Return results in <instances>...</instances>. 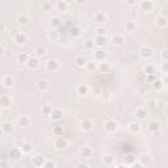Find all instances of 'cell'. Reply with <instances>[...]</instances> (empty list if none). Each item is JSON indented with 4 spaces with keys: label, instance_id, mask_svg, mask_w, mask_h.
Instances as JSON below:
<instances>
[{
    "label": "cell",
    "instance_id": "6da1fadb",
    "mask_svg": "<svg viewBox=\"0 0 168 168\" xmlns=\"http://www.w3.org/2000/svg\"><path fill=\"white\" fill-rule=\"evenodd\" d=\"M45 66H46V70H47V71H51V72H55V71H58V70L60 69V63H59L57 59H53V58L46 60Z\"/></svg>",
    "mask_w": 168,
    "mask_h": 168
},
{
    "label": "cell",
    "instance_id": "7a4b0ae2",
    "mask_svg": "<svg viewBox=\"0 0 168 168\" xmlns=\"http://www.w3.org/2000/svg\"><path fill=\"white\" fill-rule=\"evenodd\" d=\"M46 162H47V159L44 155H41V154H37V155H34L32 158V163H33L34 167H44Z\"/></svg>",
    "mask_w": 168,
    "mask_h": 168
},
{
    "label": "cell",
    "instance_id": "3957f363",
    "mask_svg": "<svg viewBox=\"0 0 168 168\" xmlns=\"http://www.w3.org/2000/svg\"><path fill=\"white\" fill-rule=\"evenodd\" d=\"M139 54L143 59H150L152 58L154 55V50L150 47V46H142L141 49H139Z\"/></svg>",
    "mask_w": 168,
    "mask_h": 168
},
{
    "label": "cell",
    "instance_id": "277c9868",
    "mask_svg": "<svg viewBox=\"0 0 168 168\" xmlns=\"http://www.w3.org/2000/svg\"><path fill=\"white\" fill-rule=\"evenodd\" d=\"M147 126H148V130L151 131L152 134H158L160 131V129H162V125H160V122H158V121H155V120L150 121V122L147 124Z\"/></svg>",
    "mask_w": 168,
    "mask_h": 168
},
{
    "label": "cell",
    "instance_id": "5b68a950",
    "mask_svg": "<svg viewBox=\"0 0 168 168\" xmlns=\"http://www.w3.org/2000/svg\"><path fill=\"white\" fill-rule=\"evenodd\" d=\"M139 7H141L142 11H145V12H151L154 9V7H155V3L151 2V0H143V2L139 3Z\"/></svg>",
    "mask_w": 168,
    "mask_h": 168
},
{
    "label": "cell",
    "instance_id": "8992f818",
    "mask_svg": "<svg viewBox=\"0 0 168 168\" xmlns=\"http://www.w3.org/2000/svg\"><path fill=\"white\" fill-rule=\"evenodd\" d=\"M117 129H118V124H117V121L108 120L105 122V130L108 131V133H114V131H117Z\"/></svg>",
    "mask_w": 168,
    "mask_h": 168
},
{
    "label": "cell",
    "instance_id": "52a82bcc",
    "mask_svg": "<svg viewBox=\"0 0 168 168\" xmlns=\"http://www.w3.org/2000/svg\"><path fill=\"white\" fill-rule=\"evenodd\" d=\"M2 84L4 85L5 88H12V87H15V79H13L11 75H5L2 79Z\"/></svg>",
    "mask_w": 168,
    "mask_h": 168
},
{
    "label": "cell",
    "instance_id": "ba28073f",
    "mask_svg": "<svg viewBox=\"0 0 168 168\" xmlns=\"http://www.w3.org/2000/svg\"><path fill=\"white\" fill-rule=\"evenodd\" d=\"M21 154H23V151H21L19 147H12L9 150L8 155H9V158L12 160H19L21 158Z\"/></svg>",
    "mask_w": 168,
    "mask_h": 168
},
{
    "label": "cell",
    "instance_id": "9c48e42d",
    "mask_svg": "<svg viewBox=\"0 0 168 168\" xmlns=\"http://www.w3.org/2000/svg\"><path fill=\"white\" fill-rule=\"evenodd\" d=\"M54 146H55V148H58V150H64L69 146V142H67V139L60 137V138H57L54 141Z\"/></svg>",
    "mask_w": 168,
    "mask_h": 168
},
{
    "label": "cell",
    "instance_id": "30bf717a",
    "mask_svg": "<svg viewBox=\"0 0 168 168\" xmlns=\"http://www.w3.org/2000/svg\"><path fill=\"white\" fill-rule=\"evenodd\" d=\"M0 105H2L3 109L9 108V106L12 105V99H11V96H8V95H3L2 97H0Z\"/></svg>",
    "mask_w": 168,
    "mask_h": 168
},
{
    "label": "cell",
    "instance_id": "8fae6325",
    "mask_svg": "<svg viewBox=\"0 0 168 168\" xmlns=\"http://www.w3.org/2000/svg\"><path fill=\"white\" fill-rule=\"evenodd\" d=\"M80 129L83 131H91L92 129H93V122H92L91 120H88V118H84L80 122Z\"/></svg>",
    "mask_w": 168,
    "mask_h": 168
},
{
    "label": "cell",
    "instance_id": "7c38bea8",
    "mask_svg": "<svg viewBox=\"0 0 168 168\" xmlns=\"http://www.w3.org/2000/svg\"><path fill=\"white\" fill-rule=\"evenodd\" d=\"M105 58H106V53H105V50H102V49H97L95 51V60L96 62H105Z\"/></svg>",
    "mask_w": 168,
    "mask_h": 168
},
{
    "label": "cell",
    "instance_id": "4fadbf2b",
    "mask_svg": "<svg viewBox=\"0 0 168 168\" xmlns=\"http://www.w3.org/2000/svg\"><path fill=\"white\" fill-rule=\"evenodd\" d=\"M155 24L158 28H167L168 26V17L166 16H158L155 19Z\"/></svg>",
    "mask_w": 168,
    "mask_h": 168
},
{
    "label": "cell",
    "instance_id": "5bb4252c",
    "mask_svg": "<svg viewBox=\"0 0 168 168\" xmlns=\"http://www.w3.org/2000/svg\"><path fill=\"white\" fill-rule=\"evenodd\" d=\"M129 131H130L131 134H138L139 131H141V124L137 122V121H133V122H130L129 124Z\"/></svg>",
    "mask_w": 168,
    "mask_h": 168
},
{
    "label": "cell",
    "instance_id": "9a60e30c",
    "mask_svg": "<svg viewBox=\"0 0 168 168\" xmlns=\"http://www.w3.org/2000/svg\"><path fill=\"white\" fill-rule=\"evenodd\" d=\"M15 42L19 46H24L25 44L28 42V37H26V34H24V33H19L17 35H15Z\"/></svg>",
    "mask_w": 168,
    "mask_h": 168
},
{
    "label": "cell",
    "instance_id": "2e32d148",
    "mask_svg": "<svg viewBox=\"0 0 168 168\" xmlns=\"http://www.w3.org/2000/svg\"><path fill=\"white\" fill-rule=\"evenodd\" d=\"M26 66L29 67L30 70H37L38 67H40V60H38L37 57H30L29 62L26 63Z\"/></svg>",
    "mask_w": 168,
    "mask_h": 168
},
{
    "label": "cell",
    "instance_id": "e0dca14e",
    "mask_svg": "<svg viewBox=\"0 0 168 168\" xmlns=\"http://www.w3.org/2000/svg\"><path fill=\"white\" fill-rule=\"evenodd\" d=\"M87 63H88V60L84 58L83 55H78L76 58H75V64H76L79 69H83V67L87 66Z\"/></svg>",
    "mask_w": 168,
    "mask_h": 168
},
{
    "label": "cell",
    "instance_id": "ac0fdd59",
    "mask_svg": "<svg viewBox=\"0 0 168 168\" xmlns=\"http://www.w3.org/2000/svg\"><path fill=\"white\" fill-rule=\"evenodd\" d=\"M13 129H15V126H13L12 122H3L2 125V131L4 134H11L13 131Z\"/></svg>",
    "mask_w": 168,
    "mask_h": 168
},
{
    "label": "cell",
    "instance_id": "d6986e66",
    "mask_svg": "<svg viewBox=\"0 0 168 168\" xmlns=\"http://www.w3.org/2000/svg\"><path fill=\"white\" fill-rule=\"evenodd\" d=\"M93 20H95V23H97V24H104L106 21V15L102 12H96L93 16Z\"/></svg>",
    "mask_w": 168,
    "mask_h": 168
},
{
    "label": "cell",
    "instance_id": "ffe728a7",
    "mask_svg": "<svg viewBox=\"0 0 168 168\" xmlns=\"http://www.w3.org/2000/svg\"><path fill=\"white\" fill-rule=\"evenodd\" d=\"M16 21L19 25H28L29 24V17H28V15H25V13H20L16 17Z\"/></svg>",
    "mask_w": 168,
    "mask_h": 168
},
{
    "label": "cell",
    "instance_id": "44dd1931",
    "mask_svg": "<svg viewBox=\"0 0 168 168\" xmlns=\"http://www.w3.org/2000/svg\"><path fill=\"white\" fill-rule=\"evenodd\" d=\"M17 122H19V125L21 127H28V126H30V118L29 117H26V116H21L19 117V120H17Z\"/></svg>",
    "mask_w": 168,
    "mask_h": 168
},
{
    "label": "cell",
    "instance_id": "7402d4cb",
    "mask_svg": "<svg viewBox=\"0 0 168 168\" xmlns=\"http://www.w3.org/2000/svg\"><path fill=\"white\" fill-rule=\"evenodd\" d=\"M151 160H152V158L150 154H142V155L139 156V163H141L142 166H147V164L151 163Z\"/></svg>",
    "mask_w": 168,
    "mask_h": 168
},
{
    "label": "cell",
    "instance_id": "603a6c76",
    "mask_svg": "<svg viewBox=\"0 0 168 168\" xmlns=\"http://www.w3.org/2000/svg\"><path fill=\"white\" fill-rule=\"evenodd\" d=\"M124 42H125V38L121 34H114L112 37V44L114 46H121V45H124Z\"/></svg>",
    "mask_w": 168,
    "mask_h": 168
},
{
    "label": "cell",
    "instance_id": "cb8c5ba5",
    "mask_svg": "<svg viewBox=\"0 0 168 168\" xmlns=\"http://www.w3.org/2000/svg\"><path fill=\"white\" fill-rule=\"evenodd\" d=\"M93 42H95V46H97V47L101 49V47H104V46L106 45V37H100V35H96Z\"/></svg>",
    "mask_w": 168,
    "mask_h": 168
},
{
    "label": "cell",
    "instance_id": "d4e9b609",
    "mask_svg": "<svg viewBox=\"0 0 168 168\" xmlns=\"http://www.w3.org/2000/svg\"><path fill=\"white\" fill-rule=\"evenodd\" d=\"M49 83L46 80H44V79H40L37 81V88H38V91H41V92H46L49 89Z\"/></svg>",
    "mask_w": 168,
    "mask_h": 168
},
{
    "label": "cell",
    "instance_id": "484cf974",
    "mask_svg": "<svg viewBox=\"0 0 168 168\" xmlns=\"http://www.w3.org/2000/svg\"><path fill=\"white\" fill-rule=\"evenodd\" d=\"M124 28H125V30L129 32V33H133V32L137 29V24L134 23V21H126V23L124 24Z\"/></svg>",
    "mask_w": 168,
    "mask_h": 168
},
{
    "label": "cell",
    "instance_id": "4316f807",
    "mask_svg": "<svg viewBox=\"0 0 168 168\" xmlns=\"http://www.w3.org/2000/svg\"><path fill=\"white\" fill-rule=\"evenodd\" d=\"M51 117L53 120H55V121H59V120H62L63 118V112H62V109H59V108H54V110H53V113H51Z\"/></svg>",
    "mask_w": 168,
    "mask_h": 168
},
{
    "label": "cell",
    "instance_id": "83f0119b",
    "mask_svg": "<svg viewBox=\"0 0 168 168\" xmlns=\"http://www.w3.org/2000/svg\"><path fill=\"white\" fill-rule=\"evenodd\" d=\"M88 91H89V88L87 84H79L76 87V92H78V95H80V96L88 95Z\"/></svg>",
    "mask_w": 168,
    "mask_h": 168
},
{
    "label": "cell",
    "instance_id": "f1b7e54d",
    "mask_svg": "<svg viewBox=\"0 0 168 168\" xmlns=\"http://www.w3.org/2000/svg\"><path fill=\"white\" fill-rule=\"evenodd\" d=\"M55 8H57V11L64 12V11H67V8H69V3L63 2V0H59V2L55 3Z\"/></svg>",
    "mask_w": 168,
    "mask_h": 168
},
{
    "label": "cell",
    "instance_id": "f546056e",
    "mask_svg": "<svg viewBox=\"0 0 168 168\" xmlns=\"http://www.w3.org/2000/svg\"><path fill=\"white\" fill-rule=\"evenodd\" d=\"M135 117H137L138 120H145L146 117H147V110L145 108H138L135 110Z\"/></svg>",
    "mask_w": 168,
    "mask_h": 168
},
{
    "label": "cell",
    "instance_id": "4dcf8cb0",
    "mask_svg": "<svg viewBox=\"0 0 168 168\" xmlns=\"http://www.w3.org/2000/svg\"><path fill=\"white\" fill-rule=\"evenodd\" d=\"M20 150L23 151V154H30L34 150V147H33V145L32 143H29V142H25V143L20 147Z\"/></svg>",
    "mask_w": 168,
    "mask_h": 168
},
{
    "label": "cell",
    "instance_id": "1f68e13d",
    "mask_svg": "<svg viewBox=\"0 0 168 168\" xmlns=\"http://www.w3.org/2000/svg\"><path fill=\"white\" fill-rule=\"evenodd\" d=\"M34 54L37 58H42V57L46 55V47L44 46H37V47L34 49Z\"/></svg>",
    "mask_w": 168,
    "mask_h": 168
},
{
    "label": "cell",
    "instance_id": "d6a6232c",
    "mask_svg": "<svg viewBox=\"0 0 168 168\" xmlns=\"http://www.w3.org/2000/svg\"><path fill=\"white\" fill-rule=\"evenodd\" d=\"M29 59H30V55L28 54V53H21V54L17 57L19 63H25V64H26L28 62H29Z\"/></svg>",
    "mask_w": 168,
    "mask_h": 168
},
{
    "label": "cell",
    "instance_id": "836d02e7",
    "mask_svg": "<svg viewBox=\"0 0 168 168\" xmlns=\"http://www.w3.org/2000/svg\"><path fill=\"white\" fill-rule=\"evenodd\" d=\"M92 154H93V151H92L91 147H83L80 150V155L83 156V158H91Z\"/></svg>",
    "mask_w": 168,
    "mask_h": 168
},
{
    "label": "cell",
    "instance_id": "e575fe53",
    "mask_svg": "<svg viewBox=\"0 0 168 168\" xmlns=\"http://www.w3.org/2000/svg\"><path fill=\"white\" fill-rule=\"evenodd\" d=\"M110 69H112V67H110V64L106 63V62H101L99 64V70L101 71V72H104V74H108L110 71Z\"/></svg>",
    "mask_w": 168,
    "mask_h": 168
},
{
    "label": "cell",
    "instance_id": "d590c367",
    "mask_svg": "<svg viewBox=\"0 0 168 168\" xmlns=\"http://www.w3.org/2000/svg\"><path fill=\"white\" fill-rule=\"evenodd\" d=\"M53 7H54V5H53L51 2H42V4H41V8H42V11H45V12L51 11Z\"/></svg>",
    "mask_w": 168,
    "mask_h": 168
},
{
    "label": "cell",
    "instance_id": "8d00e7d4",
    "mask_svg": "<svg viewBox=\"0 0 168 168\" xmlns=\"http://www.w3.org/2000/svg\"><path fill=\"white\" fill-rule=\"evenodd\" d=\"M53 110H54V108H53L51 105H45L44 109H42V113H44L45 117H50L53 113Z\"/></svg>",
    "mask_w": 168,
    "mask_h": 168
},
{
    "label": "cell",
    "instance_id": "74e56055",
    "mask_svg": "<svg viewBox=\"0 0 168 168\" xmlns=\"http://www.w3.org/2000/svg\"><path fill=\"white\" fill-rule=\"evenodd\" d=\"M53 134H54L55 137L60 138L63 135V126H54L53 127Z\"/></svg>",
    "mask_w": 168,
    "mask_h": 168
},
{
    "label": "cell",
    "instance_id": "f35d334b",
    "mask_svg": "<svg viewBox=\"0 0 168 168\" xmlns=\"http://www.w3.org/2000/svg\"><path fill=\"white\" fill-rule=\"evenodd\" d=\"M102 162H104L106 166H112V164L114 163V158L113 155H109V154H106V155H104V158H102Z\"/></svg>",
    "mask_w": 168,
    "mask_h": 168
},
{
    "label": "cell",
    "instance_id": "ab89813d",
    "mask_svg": "<svg viewBox=\"0 0 168 168\" xmlns=\"http://www.w3.org/2000/svg\"><path fill=\"white\" fill-rule=\"evenodd\" d=\"M50 25H51L53 28H59L60 25H62V20L58 19V17H53V19L50 20Z\"/></svg>",
    "mask_w": 168,
    "mask_h": 168
},
{
    "label": "cell",
    "instance_id": "60d3db41",
    "mask_svg": "<svg viewBox=\"0 0 168 168\" xmlns=\"http://www.w3.org/2000/svg\"><path fill=\"white\" fill-rule=\"evenodd\" d=\"M152 87H154V89H156V91H162V89L164 88V83H163V80L156 79V80H155V83L152 84Z\"/></svg>",
    "mask_w": 168,
    "mask_h": 168
},
{
    "label": "cell",
    "instance_id": "b9f144b4",
    "mask_svg": "<svg viewBox=\"0 0 168 168\" xmlns=\"http://www.w3.org/2000/svg\"><path fill=\"white\" fill-rule=\"evenodd\" d=\"M95 33L96 35H100V37H106V29L102 26H99L95 29Z\"/></svg>",
    "mask_w": 168,
    "mask_h": 168
},
{
    "label": "cell",
    "instance_id": "7bdbcfd3",
    "mask_svg": "<svg viewBox=\"0 0 168 168\" xmlns=\"http://www.w3.org/2000/svg\"><path fill=\"white\" fill-rule=\"evenodd\" d=\"M85 69H87L88 71H95L96 69H99V66H97V63H96V60H92V62H88L87 63Z\"/></svg>",
    "mask_w": 168,
    "mask_h": 168
},
{
    "label": "cell",
    "instance_id": "ee69618b",
    "mask_svg": "<svg viewBox=\"0 0 168 168\" xmlns=\"http://www.w3.org/2000/svg\"><path fill=\"white\" fill-rule=\"evenodd\" d=\"M127 17H129V20H130V21H134V20L138 17L137 11H134V9H129V11H127Z\"/></svg>",
    "mask_w": 168,
    "mask_h": 168
},
{
    "label": "cell",
    "instance_id": "f6af8a7d",
    "mask_svg": "<svg viewBox=\"0 0 168 168\" xmlns=\"http://www.w3.org/2000/svg\"><path fill=\"white\" fill-rule=\"evenodd\" d=\"M145 72L147 75H154L155 74V67H154L152 64H147V66L145 67Z\"/></svg>",
    "mask_w": 168,
    "mask_h": 168
},
{
    "label": "cell",
    "instance_id": "bcb514c9",
    "mask_svg": "<svg viewBox=\"0 0 168 168\" xmlns=\"http://www.w3.org/2000/svg\"><path fill=\"white\" fill-rule=\"evenodd\" d=\"M71 34L74 35V37H79V35L81 34V30L79 26H74L72 29H71Z\"/></svg>",
    "mask_w": 168,
    "mask_h": 168
},
{
    "label": "cell",
    "instance_id": "7dc6e473",
    "mask_svg": "<svg viewBox=\"0 0 168 168\" xmlns=\"http://www.w3.org/2000/svg\"><path fill=\"white\" fill-rule=\"evenodd\" d=\"M160 57H162L163 62H168V49L162 50V53H160Z\"/></svg>",
    "mask_w": 168,
    "mask_h": 168
},
{
    "label": "cell",
    "instance_id": "c3c4849f",
    "mask_svg": "<svg viewBox=\"0 0 168 168\" xmlns=\"http://www.w3.org/2000/svg\"><path fill=\"white\" fill-rule=\"evenodd\" d=\"M160 71H162L163 74L168 75V62H164V63H162V66H160Z\"/></svg>",
    "mask_w": 168,
    "mask_h": 168
},
{
    "label": "cell",
    "instance_id": "681fc988",
    "mask_svg": "<svg viewBox=\"0 0 168 168\" xmlns=\"http://www.w3.org/2000/svg\"><path fill=\"white\" fill-rule=\"evenodd\" d=\"M84 46H85L87 49L95 47V42H93V40H87V41H85V44H84Z\"/></svg>",
    "mask_w": 168,
    "mask_h": 168
},
{
    "label": "cell",
    "instance_id": "f907efd6",
    "mask_svg": "<svg viewBox=\"0 0 168 168\" xmlns=\"http://www.w3.org/2000/svg\"><path fill=\"white\" fill-rule=\"evenodd\" d=\"M42 168H55V164L53 163V160H47V162L45 163V166Z\"/></svg>",
    "mask_w": 168,
    "mask_h": 168
},
{
    "label": "cell",
    "instance_id": "816d5d0a",
    "mask_svg": "<svg viewBox=\"0 0 168 168\" xmlns=\"http://www.w3.org/2000/svg\"><path fill=\"white\" fill-rule=\"evenodd\" d=\"M155 80H156V76H155V74L154 75H147V81L148 83H155Z\"/></svg>",
    "mask_w": 168,
    "mask_h": 168
},
{
    "label": "cell",
    "instance_id": "f5cc1de1",
    "mask_svg": "<svg viewBox=\"0 0 168 168\" xmlns=\"http://www.w3.org/2000/svg\"><path fill=\"white\" fill-rule=\"evenodd\" d=\"M0 168H9V164H8V162L3 159L2 162H0Z\"/></svg>",
    "mask_w": 168,
    "mask_h": 168
},
{
    "label": "cell",
    "instance_id": "db71d44e",
    "mask_svg": "<svg viewBox=\"0 0 168 168\" xmlns=\"http://www.w3.org/2000/svg\"><path fill=\"white\" fill-rule=\"evenodd\" d=\"M130 168H143V166H142V164L139 163V162H134V163L130 166Z\"/></svg>",
    "mask_w": 168,
    "mask_h": 168
},
{
    "label": "cell",
    "instance_id": "11a10c76",
    "mask_svg": "<svg viewBox=\"0 0 168 168\" xmlns=\"http://www.w3.org/2000/svg\"><path fill=\"white\" fill-rule=\"evenodd\" d=\"M93 93L96 96H100V95H102V92H101V89L100 88H93Z\"/></svg>",
    "mask_w": 168,
    "mask_h": 168
},
{
    "label": "cell",
    "instance_id": "9f6ffc18",
    "mask_svg": "<svg viewBox=\"0 0 168 168\" xmlns=\"http://www.w3.org/2000/svg\"><path fill=\"white\" fill-rule=\"evenodd\" d=\"M76 168H89V166L88 164H85V163H79L76 166Z\"/></svg>",
    "mask_w": 168,
    "mask_h": 168
},
{
    "label": "cell",
    "instance_id": "6f0895ef",
    "mask_svg": "<svg viewBox=\"0 0 168 168\" xmlns=\"http://www.w3.org/2000/svg\"><path fill=\"white\" fill-rule=\"evenodd\" d=\"M4 53H5V46L2 45L0 46V54H4Z\"/></svg>",
    "mask_w": 168,
    "mask_h": 168
},
{
    "label": "cell",
    "instance_id": "680465c9",
    "mask_svg": "<svg viewBox=\"0 0 168 168\" xmlns=\"http://www.w3.org/2000/svg\"><path fill=\"white\" fill-rule=\"evenodd\" d=\"M163 83H164V85H168V75H166V78L163 79Z\"/></svg>",
    "mask_w": 168,
    "mask_h": 168
},
{
    "label": "cell",
    "instance_id": "91938a15",
    "mask_svg": "<svg viewBox=\"0 0 168 168\" xmlns=\"http://www.w3.org/2000/svg\"><path fill=\"white\" fill-rule=\"evenodd\" d=\"M116 168H127V167H126V164H118Z\"/></svg>",
    "mask_w": 168,
    "mask_h": 168
},
{
    "label": "cell",
    "instance_id": "94428289",
    "mask_svg": "<svg viewBox=\"0 0 168 168\" xmlns=\"http://www.w3.org/2000/svg\"><path fill=\"white\" fill-rule=\"evenodd\" d=\"M127 4L129 5H135V4H137V2H127Z\"/></svg>",
    "mask_w": 168,
    "mask_h": 168
},
{
    "label": "cell",
    "instance_id": "6125c7cd",
    "mask_svg": "<svg viewBox=\"0 0 168 168\" xmlns=\"http://www.w3.org/2000/svg\"><path fill=\"white\" fill-rule=\"evenodd\" d=\"M167 100H168V95H167Z\"/></svg>",
    "mask_w": 168,
    "mask_h": 168
}]
</instances>
